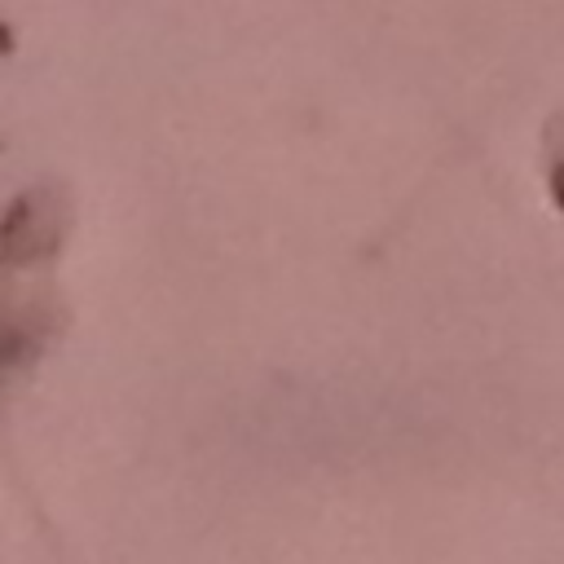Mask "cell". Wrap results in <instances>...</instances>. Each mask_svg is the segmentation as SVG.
<instances>
[{
  "mask_svg": "<svg viewBox=\"0 0 564 564\" xmlns=\"http://www.w3.org/2000/svg\"><path fill=\"white\" fill-rule=\"evenodd\" d=\"M551 172H555V194L564 198V141H555V163H551Z\"/></svg>",
  "mask_w": 564,
  "mask_h": 564,
  "instance_id": "obj_1",
  "label": "cell"
}]
</instances>
